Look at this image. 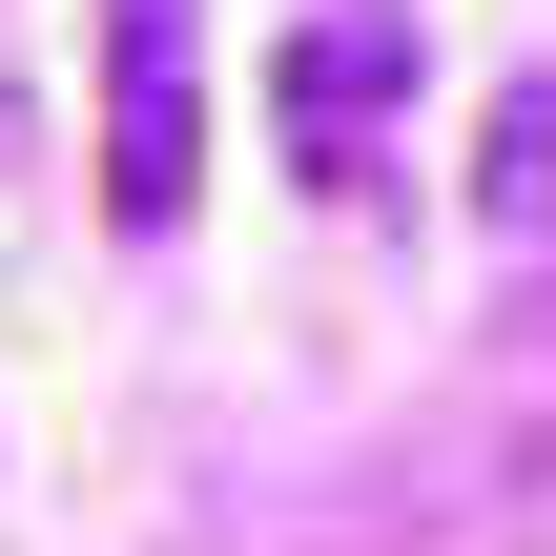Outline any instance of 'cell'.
Segmentation results:
<instances>
[{"mask_svg":"<svg viewBox=\"0 0 556 556\" xmlns=\"http://www.w3.org/2000/svg\"><path fill=\"white\" fill-rule=\"evenodd\" d=\"M206 165V0H103V227H186Z\"/></svg>","mask_w":556,"mask_h":556,"instance_id":"obj_1","label":"cell"},{"mask_svg":"<svg viewBox=\"0 0 556 556\" xmlns=\"http://www.w3.org/2000/svg\"><path fill=\"white\" fill-rule=\"evenodd\" d=\"M413 103V21L392 0H330V21H289V165L351 206L371 186V124Z\"/></svg>","mask_w":556,"mask_h":556,"instance_id":"obj_2","label":"cell"},{"mask_svg":"<svg viewBox=\"0 0 556 556\" xmlns=\"http://www.w3.org/2000/svg\"><path fill=\"white\" fill-rule=\"evenodd\" d=\"M475 227H495V248H556V83L536 62H516L495 124H475Z\"/></svg>","mask_w":556,"mask_h":556,"instance_id":"obj_3","label":"cell"},{"mask_svg":"<svg viewBox=\"0 0 556 556\" xmlns=\"http://www.w3.org/2000/svg\"><path fill=\"white\" fill-rule=\"evenodd\" d=\"M495 392H536V413H556V289L516 309V351H495Z\"/></svg>","mask_w":556,"mask_h":556,"instance_id":"obj_4","label":"cell"}]
</instances>
